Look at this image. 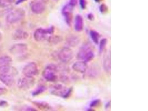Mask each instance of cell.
I'll return each mask as SVG.
<instances>
[{"label": "cell", "instance_id": "28", "mask_svg": "<svg viewBox=\"0 0 148 111\" xmlns=\"http://www.w3.org/2000/svg\"><path fill=\"white\" fill-rule=\"evenodd\" d=\"M8 103L7 101L5 100H1L0 101V107H5L7 106Z\"/></svg>", "mask_w": 148, "mask_h": 111}, {"label": "cell", "instance_id": "1", "mask_svg": "<svg viewBox=\"0 0 148 111\" xmlns=\"http://www.w3.org/2000/svg\"><path fill=\"white\" fill-rule=\"evenodd\" d=\"M25 12L22 9H14L10 12L6 16V21L10 24H14L21 21L24 17Z\"/></svg>", "mask_w": 148, "mask_h": 111}, {"label": "cell", "instance_id": "25", "mask_svg": "<svg viewBox=\"0 0 148 111\" xmlns=\"http://www.w3.org/2000/svg\"><path fill=\"white\" fill-rule=\"evenodd\" d=\"M100 12L102 13H106L108 10V8L107 6L104 4H102L100 7Z\"/></svg>", "mask_w": 148, "mask_h": 111}, {"label": "cell", "instance_id": "24", "mask_svg": "<svg viewBox=\"0 0 148 111\" xmlns=\"http://www.w3.org/2000/svg\"><path fill=\"white\" fill-rule=\"evenodd\" d=\"M107 43V40L106 39H102L100 41V51H103V49L105 47Z\"/></svg>", "mask_w": 148, "mask_h": 111}, {"label": "cell", "instance_id": "10", "mask_svg": "<svg viewBox=\"0 0 148 111\" xmlns=\"http://www.w3.org/2000/svg\"><path fill=\"white\" fill-rule=\"evenodd\" d=\"M58 58L63 62H68L72 59L73 52L72 50L67 47H64L58 53Z\"/></svg>", "mask_w": 148, "mask_h": 111}, {"label": "cell", "instance_id": "19", "mask_svg": "<svg viewBox=\"0 0 148 111\" xmlns=\"http://www.w3.org/2000/svg\"><path fill=\"white\" fill-rule=\"evenodd\" d=\"M46 88L44 86H40L33 92L32 95L33 96H36L41 94L46 90Z\"/></svg>", "mask_w": 148, "mask_h": 111}, {"label": "cell", "instance_id": "31", "mask_svg": "<svg viewBox=\"0 0 148 111\" xmlns=\"http://www.w3.org/2000/svg\"><path fill=\"white\" fill-rule=\"evenodd\" d=\"M88 19L90 21H93L94 19V17L93 14H88Z\"/></svg>", "mask_w": 148, "mask_h": 111}, {"label": "cell", "instance_id": "22", "mask_svg": "<svg viewBox=\"0 0 148 111\" xmlns=\"http://www.w3.org/2000/svg\"><path fill=\"white\" fill-rule=\"evenodd\" d=\"M67 42L70 45L74 46L77 44L78 40L77 37L71 36L67 39Z\"/></svg>", "mask_w": 148, "mask_h": 111}, {"label": "cell", "instance_id": "9", "mask_svg": "<svg viewBox=\"0 0 148 111\" xmlns=\"http://www.w3.org/2000/svg\"><path fill=\"white\" fill-rule=\"evenodd\" d=\"M30 8L33 12L40 14L45 10L46 5L43 0H34L31 2Z\"/></svg>", "mask_w": 148, "mask_h": 111}, {"label": "cell", "instance_id": "13", "mask_svg": "<svg viewBox=\"0 0 148 111\" xmlns=\"http://www.w3.org/2000/svg\"><path fill=\"white\" fill-rule=\"evenodd\" d=\"M14 76L9 75H0V81L8 87H11L15 83Z\"/></svg>", "mask_w": 148, "mask_h": 111}, {"label": "cell", "instance_id": "27", "mask_svg": "<svg viewBox=\"0 0 148 111\" xmlns=\"http://www.w3.org/2000/svg\"><path fill=\"white\" fill-rule=\"evenodd\" d=\"M77 3V0H70L69 5L73 7Z\"/></svg>", "mask_w": 148, "mask_h": 111}, {"label": "cell", "instance_id": "3", "mask_svg": "<svg viewBox=\"0 0 148 111\" xmlns=\"http://www.w3.org/2000/svg\"><path fill=\"white\" fill-rule=\"evenodd\" d=\"M57 67L54 65H50L47 66L43 71V77L47 81L53 82L57 78Z\"/></svg>", "mask_w": 148, "mask_h": 111}, {"label": "cell", "instance_id": "12", "mask_svg": "<svg viewBox=\"0 0 148 111\" xmlns=\"http://www.w3.org/2000/svg\"><path fill=\"white\" fill-rule=\"evenodd\" d=\"M72 8L69 5L64 6L62 9V13L65 17L66 22L67 24L70 25L72 19Z\"/></svg>", "mask_w": 148, "mask_h": 111}, {"label": "cell", "instance_id": "26", "mask_svg": "<svg viewBox=\"0 0 148 111\" xmlns=\"http://www.w3.org/2000/svg\"><path fill=\"white\" fill-rule=\"evenodd\" d=\"M80 7L82 9H85L86 6V0H79Z\"/></svg>", "mask_w": 148, "mask_h": 111}, {"label": "cell", "instance_id": "5", "mask_svg": "<svg viewBox=\"0 0 148 111\" xmlns=\"http://www.w3.org/2000/svg\"><path fill=\"white\" fill-rule=\"evenodd\" d=\"M94 54L92 49L87 45L82 47L78 55V57L79 59H82L86 62L92 60Z\"/></svg>", "mask_w": 148, "mask_h": 111}, {"label": "cell", "instance_id": "18", "mask_svg": "<svg viewBox=\"0 0 148 111\" xmlns=\"http://www.w3.org/2000/svg\"><path fill=\"white\" fill-rule=\"evenodd\" d=\"M34 103L40 109H48L50 108L48 104L43 102L34 101Z\"/></svg>", "mask_w": 148, "mask_h": 111}, {"label": "cell", "instance_id": "34", "mask_svg": "<svg viewBox=\"0 0 148 111\" xmlns=\"http://www.w3.org/2000/svg\"><path fill=\"white\" fill-rule=\"evenodd\" d=\"M95 1H96V2H101L102 0H95Z\"/></svg>", "mask_w": 148, "mask_h": 111}, {"label": "cell", "instance_id": "11", "mask_svg": "<svg viewBox=\"0 0 148 111\" xmlns=\"http://www.w3.org/2000/svg\"><path fill=\"white\" fill-rule=\"evenodd\" d=\"M18 74L16 69L11 65L0 67V75H9L16 76Z\"/></svg>", "mask_w": 148, "mask_h": 111}, {"label": "cell", "instance_id": "29", "mask_svg": "<svg viewBox=\"0 0 148 111\" xmlns=\"http://www.w3.org/2000/svg\"><path fill=\"white\" fill-rule=\"evenodd\" d=\"M7 92V90L6 88H0V96L5 94Z\"/></svg>", "mask_w": 148, "mask_h": 111}, {"label": "cell", "instance_id": "23", "mask_svg": "<svg viewBox=\"0 0 148 111\" xmlns=\"http://www.w3.org/2000/svg\"><path fill=\"white\" fill-rule=\"evenodd\" d=\"M61 40L60 37L58 36H50L48 38V40L49 42L51 43H56L60 42Z\"/></svg>", "mask_w": 148, "mask_h": 111}, {"label": "cell", "instance_id": "8", "mask_svg": "<svg viewBox=\"0 0 148 111\" xmlns=\"http://www.w3.org/2000/svg\"><path fill=\"white\" fill-rule=\"evenodd\" d=\"M28 50L27 45L25 43H17L12 46L9 51L14 56H20L25 53Z\"/></svg>", "mask_w": 148, "mask_h": 111}, {"label": "cell", "instance_id": "7", "mask_svg": "<svg viewBox=\"0 0 148 111\" xmlns=\"http://www.w3.org/2000/svg\"><path fill=\"white\" fill-rule=\"evenodd\" d=\"M34 77H25L22 78L18 80V86L20 89L26 90L32 88L35 84Z\"/></svg>", "mask_w": 148, "mask_h": 111}, {"label": "cell", "instance_id": "21", "mask_svg": "<svg viewBox=\"0 0 148 111\" xmlns=\"http://www.w3.org/2000/svg\"><path fill=\"white\" fill-rule=\"evenodd\" d=\"M15 1V0H0V7H7L10 6Z\"/></svg>", "mask_w": 148, "mask_h": 111}, {"label": "cell", "instance_id": "30", "mask_svg": "<svg viewBox=\"0 0 148 111\" xmlns=\"http://www.w3.org/2000/svg\"><path fill=\"white\" fill-rule=\"evenodd\" d=\"M99 100H95L94 101L92 102V103H91L90 104V106L91 107L95 106L98 103H99Z\"/></svg>", "mask_w": 148, "mask_h": 111}, {"label": "cell", "instance_id": "15", "mask_svg": "<svg viewBox=\"0 0 148 111\" xmlns=\"http://www.w3.org/2000/svg\"><path fill=\"white\" fill-rule=\"evenodd\" d=\"M83 22L82 17L80 15H77L75 19V28L77 31H82L83 29Z\"/></svg>", "mask_w": 148, "mask_h": 111}, {"label": "cell", "instance_id": "17", "mask_svg": "<svg viewBox=\"0 0 148 111\" xmlns=\"http://www.w3.org/2000/svg\"><path fill=\"white\" fill-rule=\"evenodd\" d=\"M85 63L83 62H76L73 65V69L76 71L79 72H83L86 69Z\"/></svg>", "mask_w": 148, "mask_h": 111}, {"label": "cell", "instance_id": "16", "mask_svg": "<svg viewBox=\"0 0 148 111\" xmlns=\"http://www.w3.org/2000/svg\"><path fill=\"white\" fill-rule=\"evenodd\" d=\"M12 63V59L9 56H4L0 57V67L11 65Z\"/></svg>", "mask_w": 148, "mask_h": 111}, {"label": "cell", "instance_id": "4", "mask_svg": "<svg viewBox=\"0 0 148 111\" xmlns=\"http://www.w3.org/2000/svg\"><path fill=\"white\" fill-rule=\"evenodd\" d=\"M38 67L37 64L34 62L28 63L23 67L22 73L25 76L34 77L38 72Z\"/></svg>", "mask_w": 148, "mask_h": 111}, {"label": "cell", "instance_id": "2", "mask_svg": "<svg viewBox=\"0 0 148 111\" xmlns=\"http://www.w3.org/2000/svg\"><path fill=\"white\" fill-rule=\"evenodd\" d=\"M54 27L53 26L47 29L39 28L35 30L34 33V39L37 42L42 41L45 40L48 35H51L53 33Z\"/></svg>", "mask_w": 148, "mask_h": 111}, {"label": "cell", "instance_id": "14", "mask_svg": "<svg viewBox=\"0 0 148 111\" xmlns=\"http://www.w3.org/2000/svg\"><path fill=\"white\" fill-rule=\"evenodd\" d=\"M29 36V34L27 32L22 30H18L14 33L13 38L15 40H22L26 39Z\"/></svg>", "mask_w": 148, "mask_h": 111}, {"label": "cell", "instance_id": "20", "mask_svg": "<svg viewBox=\"0 0 148 111\" xmlns=\"http://www.w3.org/2000/svg\"><path fill=\"white\" fill-rule=\"evenodd\" d=\"M90 35L93 41L96 44H97L100 36L98 33L94 30H91L90 32Z\"/></svg>", "mask_w": 148, "mask_h": 111}, {"label": "cell", "instance_id": "32", "mask_svg": "<svg viewBox=\"0 0 148 111\" xmlns=\"http://www.w3.org/2000/svg\"><path fill=\"white\" fill-rule=\"evenodd\" d=\"M27 1V0H18V1H17V2H16V4H20L24 2L25 1Z\"/></svg>", "mask_w": 148, "mask_h": 111}, {"label": "cell", "instance_id": "33", "mask_svg": "<svg viewBox=\"0 0 148 111\" xmlns=\"http://www.w3.org/2000/svg\"><path fill=\"white\" fill-rule=\"evenodd\" d=\"M2 39V34L0 33V41Z\"/></svg>", "mask_w": 148, "mask_h": 111}, {"label": "cell", "instance_id": "6", "mask_svg": "<svg viewBox=\"0 0 148 111\" xmlns=\"http://www.w3.org/2000/svg\"><path fill=\"white\" fill-rule=\"evenodd\" d=\"M71 92V89H67L65 87L60 84H58L53 87L51 89V93L56 96H61L63 98H66Z\"/></svg>", "mask_w": 148, "mask_h": 111}]
</instances>
